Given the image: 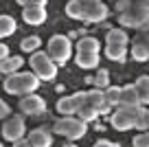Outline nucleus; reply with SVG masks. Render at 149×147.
<instances>
[{"label": "nucleus", "instance_id": "obj_1", "mask_svg": "<svg viewBox=\"0 0 149 147\" xmlns=\"http://www.w3.org/2000/svg\"><path fill=\"white\" fill-rule=\"evenodd\" d=\"M40 81L42 79L37 77L33 70H24V73H13V75H7L5 79V90L9 92V94H18V97H24V94H31V92L37 90V86H40Z\"/></svg>", "mask_w": 149, "mask_h": 147}, {"label": "nucleus", "instance_id": "obj_2", "mask_svg": "<svg viewBox=\"0 0 149 147\" xmlns=\"http://www.w3.org/2000/svg\"><path fill=\"white\" fill-rule=\"evenodd\" d=\"M29 66H31V70L42 79V81H53V79L57 77V64L53 62V57L48 55V51H40V48H37L35 53H31Z\"/></svg>", "mask_w": 149, "mask_h": 147}, {"label": "nucleus", "instance_id": "obj_3", "mask_svg": "<svg viewBox=\"0 0 149 147\" xmlns=\"http://www.w3.org/2000/svg\"><path fill=\"white\" fill-rule=\"evenodd\" d=\"M145 110H147V108H145L143 103H138V106H121L110 119L112 127L118 130V132H127V130L136 127V121H138V116L143 114Z\"/></svg>", "mask_w": 149, "mask_h": 147}, {"label": "nucleus", "instance_id": "obj_4", "mask_svg": "<svg viewBox=\"0 0 149 147\" xmlns=\"http://www.w3.org/2000/svg\"><path fill=\"white\" fill-rule=\"evenodd\" d=\"M55 134H59V136H66V138H81L86 136V132H88V123H86L84 119H79L77 114L72 116H61V119L55 121Z\"/></svg>", "mask_w": 149, "mask_h": 147}, {"label": "nucleus", "instance_id": "obj_5", "mask_svg": "<svg viewBox=\"0 0 149 147\" xmlns=\"http://www.w3.org/2000/svg\"><path fill=\"white\" fill-rule=\"evenodd\" d=\"M46 51H48V55L53 57V62H55V64H64V62H68L70 55H72V44H70V37H68V35H61V33L53 35L51 40H48Z\"/></svg>", "mask_w": 149, "mask_h": 147}, {"label": "nucleus", "instance_id": "obj_6", "mask_svg": "<svg viewBox=\"0 0 149 147\" xmlns=\"http://www.w3.org/2000/svg\"><path fill=\"white\" fill-rule=\"evenodd\" d=\"M147 20H149V9H145L140 5H132L127 11H123L118 15V24L125 29H143L147 24Z\"/></svg>", "mask_w": 149, "mask_h": 147}, {"label": "nucleus", "instance_id": "obj_7", "mask_svg": "<svg viewBox=\"0 0 149 147\" xmlns=\"http://www.w3.org/2000/svg\"><path fill=\"white\" fill-rule=\"evenodd\" d=\"M86 103V92H74V94H68V97H61L57 101V112L61 116H72L79 112V108Z\"/></svg>", "mask_w": 149, "mask_h": 147}, {"label": "nucleus", "instance_id": "obj_8", "mask_svg": "<svg viewBox=\"0 0 149 147\" xmlns=\"http://www.w3.org/2000/svg\"><path fill=\"white\" fill-rule=\"evenodd\" d=\"M24 119L22 116H9V119L2 123V127H0V132H2V138L5 141H11V143H15V141H20V138H24Z\"/></svg>", "mask_w": 149, "mask_h": 147}, {"label": "nucleus", "instance_id": "obj_9", "mask_svg": "<svg viewBox=\"0 0 149 147\" xmlns=\"http://www.w3.org/2000/svg\"><path fill=\"white\" fill-rule=\"evenodd\" d=\"M20 110L24 114H31V116H37V114H44L46 112V101H44L40 94L31 92V94H24L20 99Z\"/></svg>", "mask_w": 149, "mask_h": 147}, {"label": "nucleus", "instance_id": "obj_10", "mask_svg": "<svg viewBox=\"0 0 149 147\" xmlns=\"http://www.w3.org/2000/svg\"><path fill=\"white\" fill-rule=\"evenodd\" d=\"M86 103H88V106H92L99 114H107V110H110V106H107L105 94H103L101 88H94V90L86 92Z\"/></svg>", "mask_w": 149, "mask_h": 147}, {"label": "nucleus", "instance_id": "obj_11", "mask_svg": "<svg viewBox=\"0 0 149 147\" xmlns=\"http://www.w3.org/2000/svg\"><path fill=\"white\" fill-rule=\"evenodd\" d=\"M22 20L26 24H33V27L44 24V22H46V9H44V7H24Z\"/></svg>", "mask_w": 149, "mask_h": 147}, {"label": "nucleus", "instance_id": "obj_12", "mask_svg": "<svg viewBox=\"0 0 149 147\" xmlns=\"http://www.w3.org/2000/svg\"><path fill=\"white\" fill-rule=\"evenodd\" d=\"M105 18H107V7L103 5V2H97V5L88 7L86 13H84V20H86V22H92V24L103 22Z\"/></svg>", "mask_w": 149, "mask_h": 147}, {"label": "nucleus", "instance_id": "obj_13", "mask_svg": "<svg viewBox=\"0 0 149 147\" xmlns=\"http://www.w3.org/2000/svg\"><path fill=\"white\" fill-rule=\"evenodd\" d=\"M74 64L79 66V68H97L99 66V53H84V51H77L74 55Z\"/></svg>", "mask_w": 149, "mask_h": 147}, {"label": "nucleus", "instance_id": "obj_14", "mask_svg": "<svg viewBox=\"0 0 149 147\" xmlns=\"http://www.w3.org/2000/svg\"><path fill=\"white\" fill-rule=\"evenodd\" d=\"M132 57H134L136 62H147L149 60V42L145 40L143 35L136 37L134 46H132Z\"/></svg>", "mask_w": 149, "mask_h": 147}, {"label": "nucleus", "instance_id": "obj_15", "mask_svg": "<svg viewBox=\"0 0 149 147\" xmlns=\"http://www.w3.org/2000/svg\"><path fill=\"white\" fill-rule=\"evenodd\" d=\"M29 141H31L33 147H51L53 145V138L46 130H33V132H29Z\"/></svg>", "mask_w": 149, "mask_h": 147}, {"label": "nucleus", "instance_id": "obj_16", "mask_svg": "<svg viewBox=\"0 0 149 147\" xmlns=\"http://www.w3.org/2000/svg\"><path fill=\"white\" fill-rule=\"evenodd\" d=\"M138 103H140V97H138V90H136L134 83L121 88V106H138Z\"/></svg>", "mask_w": 149, "mask_h": 147}, {"label": "nucleus", "instance_id": "obj_17", "mask_svg": "<svg viewBox=\"0 0 149 147\" xmlns=\"http://www.w3.org/2000/svg\"><path fill=\"white\" fill-rule=\"evenodd\" d=\"M105 55L112 62H125L127 57V46L125 44H105Z\"/></svg>", "mask_w": 149, "mask_h": 147}, {"label": "nucleus", "instance_id": "obj_18", "mask_svg": "<svg viewBox=\"0 0 149 147\" xmlns=\"http://www.w3.org/2000/svg\"><path fill=\"white\" fill-rule=\"evenodd\" d=\"M134 86H136V90H138L140 103L147 106V103H149V75H140V77L134 81Z\"/></svg>", "mask_w": 149, "mask_h": 147}, {"label": "nucleus", "instance_id": "obj_19", "mask_svg": "<svg viewBox=\"0 0 149 147\" xmlns=\"http://www.w3.org/2000/svg\"><path fill=\"white\" fill-rule=\"evenodd\" d=\"M22 68V57H5L0 62V73L2 75H13Z\"/></svg>", "mask_w": 149, "mask_h": 147}, {"label": "nucleus", "instance_id": "obj_20", "mask_svg": "<svg viewBox=\"0 0 149 147\" xmlns=\"http://www.w3.org/2000/svg\"><path fill=\"white\" fill-rule=\"evenodd\" d=\"M130 42V35L125 33V29H110L105 35V44H125Z\"/></svg>", "mask_w": 149, "mask_h": 147}, {"label": "nucleus", "instance_id": "obj_21", "mask_svg": "<svg viewBox=\"0 0 149 147\" xmlns=\"http://www.w3.org/2000/svg\"><path fill=\"white\" fill-rule=\"evenodd\" d=\"M99 48H101V44H99L97 37H81L79 42H77V51H84V53H99Z\"/></svg>", "mask_w": 149, "mask_h": 147}, {"label": "nucleus", "instance_id": "obj_22", "mask_svg": "<svg viewBox=\"0 0 149 147\" xmlns=\"http://www.w3.org/2000/svg\"><path fill=\"white\" fill-rule=\"evenodd\" d=\"M84 13H86V9H84V5H81V0H70L68 5H66V15H68V18L84 20Z\"/></svg>", "mask_w": 149, "mask_h": 147}, {"label": "nucleus", "instance_id": "obj_23", "mask_svg": "<svg viewBox=\"0 0 149 147\" xmlns=\"http://www.w3.org/2000/svg\"><path fill=\"white\" fill-rule=\"evenodd\" d=\"M103 94H105V101H107V106L110 108H114V106H121V88H116V86H107L105 90H103Z\"/></svg>", "mask_w": 149, "mask_h": 147}, {"label": "nucleus", "instance_id": "obj_24", "mask_svg": "<svg viewBox=\"0 0 149 147\" xmlns=\"http://www.w3.org/2000/svg\"><path fill=\"white\" fill-rule=\"evenodd\" d=\"M15 33V20L11 15H0V37H9Z\"/></svg>", "mask_w": 149, "mask_h": 147}, {"label": "nucleus", "instance_id": "obj_25", "mask_svg": "<svg viewBox=\"0 0 149 147\" xmlns=\"http://www.w3.org/2000/svg\"><path fill=\"white\" fill-rule=\"evenodd\" d=\"M40 44H42V40H40L37 35H26L22 42H20V48L26 51V53H35L37 48H40Z\"/></svg>", "mask_w": 149, "mask_h": 147}, {"label": "nucleus", "instance_id": "obj_26", "mask_svg": "<svg viewBox=\"0 0 149 147\" xmlns=\"http://www.w3.org/2000/svg\"><path fill=\"white\" fill-rule=\"evenodd\" d=\"M77 116H79V119H84L86 123H90V121H94L99 116V112L94 110L92 106H88V103H84V106L79 108V112H77Z\"/></svg>", "mask_w": 149, "mask_h": 147}, {"label": "nucleus", "instance_id": "obj_27", "mask_svg": "<svg viewBox=\"0 0 149 147\" xmlns=\"http://www.w3.org/2000/svg\"><path fill=\"white\" fill-rule=\"evenodd\" d=\"M94 86L101 88V90H105V88L110 86V73H107L105 68H99V70H97V77H94Z\"/></svg>", "mask_w": 149, "mask_h": 147}, {"label": "nucleus", "instance_id": "obj_28", "mask_svg": "<svg viewBox=\"0 0 149 147\" xmlns=\"http://www.w3.org/2000/svg\"><path fill=\"white\" fill-rule=\"evenodd\" d=\"M132 145L134 147H149V130H145V132H140L138 136H134Z\"/></svg>", "mask_w": 149, "mask_h": 147}, {"label": "nucleus", "instance_id": "obj_29", "mask_svg": "<svg viewBox=\"0 0 149 147\" xmlns=\"http://www.w3.org/2000/svg\"><path fill=\"white\" fill-rule=\"evenodd\" d=\"M48 0H18V5L22 7H44Z\"/></svg>", "mask_w": 149, "mask_h": 147}, {"label": "nucleus", "instance_id": "obj_30", "mask_svg": "<svg viewBox=\"0 0 149 147\" xmlns=\"http://www.w3.org/2000/svg\"><path fill=\"white\" fill-rule=\"evenodd\" d=\"M114 2H116V11H118V13H123V11H127V9H130L132 5H134L132 0H114Z\"/></svg>", "mask_w": 149, "mask_h": 147}, {"label": "nucleus", "instance_id": "obj_31", "mask_svg": "<svg viewBox=\"0 0 149 147\" xmlns=\"http://www.w3.org/2000/svg\"><path fill=\"white\" fill-rule=\"evenodd\" d=\"M92 147H118L116 143H112V141H107V138H101V141H97Z\"/></svg>", "mask_w": 149, "mask_h": 147}, {"label": "nucleus", "instance_id": "obj_32", "mask_svg": "<svg viewBox=\"0 0 149 147\" xmlns=\"http://www.w3.org/2000/svg\"><path fill=\"white\" fill-rule=\"evenodd\" d=\"M9 106H7L5 101H2V99H0V119H7V116H9Z\"/></svg>", "mask_w": 149, "mask_h": 147}, {"label": "nucleus", "instance_id": "obj_33", "mask_svg": "<svg viewBox=\"0 0 149 147\" xmlns=\"http://www.w3.org/2000/svg\"><path fill=\"white\" fill-rule=\"evenodd\" d=\"M5 57H9V46H7V44H2V42H0V62L5 60Z\"/></svg>", "mask_w": 149, "mask_h": 147}, {"label": "nucleus", "instance_id": "obj_34", "mask_svg": "<svg viewBox=\"0 0 149 147\" xmlns=\"http://www.w3.org/2000/svg\"><path fill=\"white\" fill-rule=\"evenodd\" d=\"M13 147H33V145H31V141H29V138H20V141L13 143Z\"/></svg>", "mask_w": 149, "mask_h": 147}, {"label": "nucleus", "instance_id": "obj_35", "mask_svg": "<svg viewBox=\"0 0 149 147\" xmlns=\"http://www.w3.org/2000/svg\"><path fill=\"white\" fill-rule=\"evenodd\" d=\"M140 35H143V37H145V40H147V42H149V20H147V24H145V27H143V29H140Z\"/></svg>", "mask_w": 149, "mask_h": 147}, {"label": "nucleus", "instance_id": "obj_36", "mask_svg": "<svg viewBox=\"0 0 149 147\" xmlns=\"http://www.w3.org/2000/svg\"><path fill=\"white\" fill-rule=\"evenodd\" d=\"M97 2H103V0H81V5H84V9H88V7L97 5Z\"/></svg>", "mask_w": 149, "mask_h": 147}, {"label": "nucleus", "instance_id": "obj_37", "mask_svg": "<svg viewBox=\"0 0 149 147\" xmlns=\"http://www.w3.org/2000/svg\"><path fill=\"white\" fill-rule=\"evenodd\" d=\"M134 5H140V7H145V9H149V0H132Z\"/></svg>", "mask_w": 149, "mask_h": 147}, {"label": "nucleus", "instance_id": "obj_38", "mask_svg": "<svg viewBox=\"0 0 149 147\" xmlns=\"http://www.w3.org/2000/svg\"><path fill=\"white\" fill-rule=\"evenodd\" d=\"M147 130H149V110H147Z\"/></svg>", "mask_w": 149, "mask_h": 147}, {"label": "nucleus", "instance_id": "obj_39", "mask_svg": "<svg viewBox=\"0 0 149 147\" xmlns=\"http://www.w3.org/2000/svg\"><path fill=\"white\" fill-rule=\"evenodd\" d=\"M64 147H77V145H72V143H68V145H64Z\"/></svg>", "mask_w": 149, "mask_h": 147}, {"label": "nucleus", "instance_id": "obj_40", "mask_svg": "<svg viewBox=\"0 0 149 147\" xmlns=\"http://www.w3.org/2000/svg\"><path fill=\"white\" fill-rule=\"evenodd\" d=\"M0 147H2V143H0Z\"/></svg>", "mask_w": 149, "mask_h": 147}, {"label": "nucleus", "instance_id": "obj_41", "mask_svg": "<svg viewBox=\"0 0 149 147\" xmlns=\"http://www.w3.org/2000/svg\"><path fill=\"white\" fill-rule=\"evenodd\" d=\"M0 75H2V73H0Z\"/></svg>", "mask_w": 149, "mask_h": 147}]
</instances>
